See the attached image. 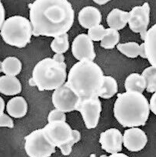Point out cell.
Listing matches in <instances>:
<instances>
[{"instance_id": "6da1fadb", "label": "cell", "mask_w": 156, "mask_h": 157, "mask_svg": "<svg viewBox=\"0 0 156 157\" xmlns=\"http://www.w3.org/2000/svg\"><path fill=\"white\" fill-rule=\"evenodd\" d=\"M28 6L35 37H58L73 25L75 12L68 0H35Z\"/></svg>"}, {"instance_id": "7a4b0ae2", "label": "cell", "mask_w": 156, "mask_h": 157, "mask_svg": "<svg viewBox=\"0 0 156 157\" xmlns=\"http://www.w3.org/2000/svg\"><path fill=\"white\" fill-rule=\"evenodd\" d=\"M115 118L123 127L145 126L150 114L146 97L138 92L118 94L113 107Z\"/></svg>"}, {"instance_id": "3957f363", "label": "cell", "mask_w": 156, "mask_h": 157, "mask_svg": "<svg viewBox=\"0 0 156 157\" xmlns=\"http://www.w3.org/2000/svg\"><path fill=\"white\" fill-rule=\"evenodd\" d=\"M101 68L93 62H78L71 67L67 83L78 97H99L103 82Z\"/></svg>"}, {"instance_id": "277c9868", "label": "cell", "mask_w": 156, "mask_h": 157, "mask_svg": "<svg viewBox=\"0 0 156 157\" xmlns=\"http://www.w3.org/2000/svg\"><path fill=\"white\" fill-rule=\"evenodd\" d=\"M67 65L54 58L42 59L33 68L29 84L37 86L39 91L55 90L65 83Z\"/></svg>"}, {"instance_id": "5b68a950", "label": "cell", "mask_w": 156, "mask_h": 157, "mask_svg": "<svg viewBox=\"0 0 156 157\" xmlns=\"http://www.w3.org/2000/svg\"><path fill=\"white\" fill-rule=\"evenodd\" d=\"M0 34L7 44L23 48L30 42L33 29L26 17L13 16L5 20Z\"/></svg>"}, {"instance_id": "8992f818", "label": "cell", "mask_w": 156, "mask_h": 157, "mask_svg": "<svg viewBox=\"0 0 156 157\" xmlns=\"http://www.w3.org/2000/svg\"><path fill=\"white\" fill-rule=\"evenodd\" d=\"M49 142L58 147L64 155H68L72 151V146L81 139L78 130L71 129L65 121L51 122L43 128Z\"/></svg>"}, {"instance_id": "52a82bcc", "label": "cell", "mask_w": 156, "mask_h": 157, "mask_svg": "<svg viewBox=\"0 0 156 157\" xmlns=\"http://www.w3.org/2000/svg\"><path fill=\"white\" fill-rule=\"evenodd\" d=\"M25 151L30 157H50L56 147L47 139L43 128L33 131L25 137Z\"/></svg>"}, {"instance_id": "ba28073f", "label": "cell", "mask_w": 156, "mask_h": 157, "mask_svg": "<svg viewBox=\"0 0 156 157\" xmlns=\"http://www.w3.org/2000/svg\"><path fill=\"white\" fill-rule=\"evenodd\" d=\"M75 110L81 113L87 128H95L98 125L102 111V104L100 97L97 96L80 97L79 102Z\"/></svg>"}, {"instance_id": "9c48e42d", "label": "cell", "mask_w": 156, "mask_h": 157, "mask_svg": "<svg viewBox=\"0 0 156 157\" xmlns=\"http://www.w3.org/2000/svg\"><path fill=\"white\" fill-rule=\"evenodd\" d=\"M150 22V6L145 2L142 6H135L129 12L128 24L134 33H139L142 40H145Z\"/></svg>"}, {"instance_id": "30bf717a", "label": "cell", "mask_w": 156, "mask_h": 157, "mask_svg": "<svg viewBox=\"0 0 156 157\" xmlns=\"http://www.w3.org/2000/svg\"><path fill=\"white\" fill-rule=\"evenodd\" d=\"M79 100L80 97L71 90L67 82L55 90L52 94L53 105L64 113L75 110Z\"/></svg>"}, {"instance_id": "8fae6325", "label": "cell", "mask_w": 156, "mask_h": 157, "mask_svg": "<svg viewBox=\"0 0 156 157\" xmlns=\"http://www.w3.org/2000/svg\"><path fill=\"white\" fill-rule=\"evenodd\" d=\"M71 52L74 57L79 62H93L96 59L93 40L88 34H78L72 41Z\"/></svg>"}, {"instance_id": "7c38bea8", "label": "cell", "mask_w": 156, "mask_h": 157, "mask_svg": "<svg viewBox=\"0 0 156 157\" xmlns=\"http://www.w3.org/2000/svg\"><path fill=\"white\" fill-rule=\"evenodd\" d=\"M100 143L101 148L110 154L122 151L123 135L116 128H110L100 134Z\"/></svg>"}, {"instance_id": "4fadbf2b", "label": "cell", "mask_w": 156, "mask_h": 157, "mask_svg": "<svg viewBox=\"0 0 156 157\" xmlns=\"http://www.w3.org/2000/svg\"><path fill=\"white\" fill-rule=\"evenodd\" d=\"M148 137L143 130L138 128H131L124 132L123 144L131 152H139L145 147Z\"/></svg>"}, {"instance_id": "5bb4252c", "label": "cell", "mask_w": 156, "mask_h": 157, "mask_svg": "<svg viewBox=\"0 0 156 157\" xmlns=\"http://www.w3.org/2000/svg\"><path fill=\"white\" fill-rule=\"evenodd\" d=\"M78 23L85 29H90L100 25L102 21V14L100 10L94 6H86L78 13Z\"/></svg>"}, {"instance_id": "9a60e30c", "label": "cell", "mask_w": 156, "mask_h": 157, "mask_svg": "<svg viewBox=\"0 0 156 157\" xmlns=\"http://www.w3.org/2000/svg\"><path fill=\"white\" fill-rule=\"evenodd\" d=\"M28 104L23 97L10 99L6 104L7 114L14 118H21L27 114Z\"/></svg>"}, {"instance_id": "2e32d148", "label": "cell", "mask_w": 156, "mask_h": 157, "mask_svg": "<svg viewBox=\"0 0 156 157\" xmlns=\"http://www.w3.org/2000/svg\"><path fill=\"white\" fill-rule=\"evenodd\" d=\"M22 91V85L16 76L2 75L0 77V93L6 96H14L20 94Z\"/></svg>"}, {"instance_id": "e0dca14e", "label": "cell", "mask_w": 156, "mask_h": 157, "mask_svg": "<svg viewBox=\"0 0 156 157\" xmlns=\"http://www.w3.org/2000/svg\"><path fill=\"white\" fill-rule=\"evenodd\" d=\"M144 41L147 59L151 66L156 68V24L147 31Z\"/></svg>"}, {"instance_id": "ac0fdd59", "label": "cell", "mask_w": 156, "mask_h": 157, "mask_svg": "<svg viewBox=\"0 0 156 157\" xmlns=\"http://www.w3.org/2000/svg\"><path fill=\"white\" fill-rule=\"evenodd\" d=\"M128 15L129 13L119 10L113 9L111 10L107 16L106 22L110 28L116 30H122L126 27L128 23Z\"/></svg>"}, {"instance_id": "d6986e66", "label": "cell", "mask_w": 156, "mask_h": 157, "mask_svg": "<svg viewBox=\"0 0 156 157\" xmlns=\"http://www.w3.org/2000/svg\"><path fill=\"white\" fill-rule=\"evenodd\" d=\"M116 48L123 55L130 59H135L141 56L143 59H147L145 54V43L138 44L137 42H127L124 44H118Z\"/></svg>"}, {"instance_id": "ffe728a7", "label": "cell", "mask_w": 156, "mask_h": 157, "mask_svg": "<svg viewBox=\"0 0 156 157\" xmlns=\"http://www.w3.org/2000/svg\"><path fill=\"white\" fill-rule=\"evenodd\" d=\"M124 86L127 92H138L143 94L146 89V82L142 75L132 73L127 77Z\"/></svg>"}, {"instance_id": "44dd1931", "label": "cell", "mask_w": 156, "mask_h": 157, "mask_svg": "<svg viewBox=\"0 0 156 157\" xmlns=\"http://www.w3.org/2000/svg\"><path fill=\"white\" fill-rule=\"evenodd\" d=\"M2 72L10 76L19 75L22 70V63L19 59L16 57H8L4 59L1 65Z\"/></svg>"}, {"instance_id": "7402d4cb", "label": "cell", "mask_w": 156, "mask_h": 157, "mask_svg": "<svg viewBox=\"0 0 156 157\" xmlns=\"http://www.w3.org/2000/svg\"><path fill=\"white\" fill-rule=\"evenodd\" d=\"M117 90L118 85L116 79L112 76H104L103 86L99 94V97L103 99H110L117 93Z\"/></svg>"}, {"instance_id": "603a6c76", "label": "cell", "mask_w": 156, "mask_h": 157, "mask_svg": "<svg viewBox=\"0 0 156 157\" xmlns=\"http://www.w3.org/2000/svg\"><path fill=\"white\" fill-rule=\"evenodd\" d=\"M120 41V33L117 30L111 28L106 29V32L101 40L100 46L105 49H113Z\"/></svg>"}, {"instance_id": "cb8c5ba5", "label": "cell", "mask_w": 156, "mask_h": 157, "mask_svg": "<svg viewBox=\"0 0 156 157\" xmlns=\"http://www.w3.org/2000/svg\"><path fill=\"white\" fill-rule=\"evenodd\" d=\"M51 48L55 54H64L68 52L69 48L68 33L55 37L51 44Z\"/></svg>"}, {"instance_id": "d4e9b609", "label": "cell", "mask_w": 156, "mask_h": 157, "mask_svg": "<svg viewBox=\"0 0 156 157\" xmlns=\"http://www.w3.org/2000/svg\"><path fill=\"white\" fill-rule=\"evenodd\" d=\"M141 75L144 76L146 82L145 90L148 93L156 92V68L150 66L143 71Z\"/></svg>"}, {"instance_id": "484cf974", "label": "cell", "mask_w": 156, "mask_h": 157, "mask_svg": "<svg viewBox=\"0 0 156 157\" xmlns=\"http://www.w3.org/2000/svg\"><path fill=\"white\" fill-rule=\"evenodd\" d=\"M5 110V101L0 97V128L7 127L13 128L14 127L13 121L7 114H4Z\"/></svg>"}, {"instance_id": "4316f807", "label": "cell", "mask_w": 156, "mask_h": 157, "mask_svg": "<svg viewBox=\"0 0 156 157\" xmlns=\"http://www.w3.org/2000/svg\"><path fill=\"white\" fill-rule=\"evenodd\" d=\"M105 32H106V29L103 27V25L100 24V25L95 26L89 29L88 36L93 41H100L103 39Z\"/></svg>"}, {"instance_id": "83f0119b", "label": "cell", "mask_w": 156, "mask_h": 157, "mask_svg": "<svg viewBox=\"0 0 156 157\" xmlns=\"http://www.w3.org/2000/svg\"><path fill=\"white\" fill-rule=\"evenodd\" d=\"M48 123L55 121H66V115L63 111L55 109L49 113L48 116Z\"/></svg>"}, {"instance_id": "f1b7e54d", "label": "cell", "mask_w": 156, "mask_h": 157, "mask_svg": "<svg viewBox=\"0 0 156 157\" xmlns=\"http://www.w3.org/2000/svg\"><path fill=\"white\" fill-rule=\"evenodd\" d=\"M5 9H4L3 5H2L1 0H0V31L2 29V25H3L4 22H5Z\"/></svg>"}, {"instance_id": "f546056e", "label": "cell", "mask_w": 156, "mask_h": 157, "mask_svg": "<svg viewBox=\"0 0 156 157\" xmlns=\"http://www.w3.org/2000/svg\"><path fill=\"white\" fill-rule=\"evenodd\" d=\"M150 110L152 111V113L156 115V92L154 93V94L151 97L150 100Z\"/></svg>"}, {"instance_id": "4dcf8cb0", "label": "cell", "mask_w": 156, "mask_h": 157, "mask_svg": "<svg viewBox=\"0 0 156 157\" xmlns=\"http://www.w3.org/2000/svg\"><path fill=\"white\" fill-rule=\"evenodd\" d=\"M93 1L97 4H98V5H104V4L107 3L108 2H110L111 0H93Z\"/></svg>"}, {"instance_id": "1f68e13d", "label": "cell", "mask_w": 156, "mask_h": 157, "mask_svg": "<svg viewBox=\"0 0 156 157\" xmlns=\"http://www.w3.org/2000/svg\"><path fill=\"white\" fill-rule=\"evenodd\" d=\"M106 157H129V156L127 155H125L124 153H120V152H118V153L111 154L110 155H109V156H106Z\"/></svg>"}, {"instance_id": "d6a6232c", "label": "cell", "mask_w": 156, "mask_h": 157, "mask_svg": "<svg viewBox=\"0 0 156 157\" xmlns=\"http://www.w3.org/2000/svg\"><path fill=\"white\" fill-rule=\"evenodd\" d=\"M1 65H2V62H0V72H2V69H1Z\"/></svg>"}, {"instance_id": "836d02e7", "label": "cell", "mask_w": 156, "mask_h": 157, "mask_svg": "<svg viewBox=\"0 0 156 157\" xmlns=\"http://www.w3.org/2000/svg\"><path fill=\"white\" fill-rule=\"evenodd\" d=\"M89 157H96V155L95 154H92V155H90Z\"/></svg>"}]
</instances>
